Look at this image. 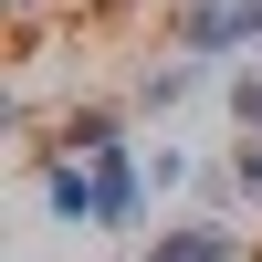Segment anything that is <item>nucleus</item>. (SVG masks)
<instances>
[{
    "label": "nucleus",
    "mask_w": 262,
    "mask_h": 262,
    "mask_svg": "<svg viewBox=\"0 0 262 262\" xmlns=\"http://www.w3.org/2000/svg\"><path fill=\"white\" fill-rule=\"evenodd\" d=\"M179 42H189V53H231V42H262V0H189Z\"/></svg>",
    "instance_id": "1"
},
{
    "label": "nucleus",
    "mask_w": 262,
    "mask_h": 262,
    "mask_svg": "<svg viewBox=\"0 0 262 262\" xmlns=\"http://www.w3.org/2000/svg\"><path fill=\"white\" fill-rule=\"evenodd\" d=\"M32 200L53 210V221H95V168H74V158H32Z\"/></svg>",
    "instance_id": "2"
},
{
    "label": "nucleus",
    "mask_w": 262,
    "mask_h": 262,
    "mask_svg": "<svg viewBox=\"0 0 262 262\" xmlns=\"http://www.w3.org/2000/svg\"><path fill=\"white\" fill-rule=\"evenodd\" d=\"M231 252H242V242H231L221 221H200V231H168V242L147 252V262H231Z\"/></svg>",
    "instance_id": "3"
},
{
    "label": "nucleus",
    "mask_w": 262,
    "mask_h": 262,
    "mask_svg": "<svg viewBox=\"0 0 262 262\" xmlns=\"http://www.w3.org/2000/svg\"><path fill=\"white\" fill-rule=\"evenodd\" d=\"M189 84H200V53H189V63H168V74H147V84H137V105H147V116H168Z\"/></svg>",
    "instance_id": "4"
},
{
    "label": "nucleus",
    "mask_w": 262,
    "mask_h": 262,
    "mask_svg": "<svg viewBox=\"0 0 262 262\" xmlns=\"http://www.w3.org/2000/svg\"><path fill=\"white\" fill-rule=\"evenodd\" d=\"M231 116H242V137H262V74H242V84H231Z\"/></svg>",
    "instance_id": "5"
},
{
    "label": "nucleus",
    "mask_w": 262,
    "mask_h": 262,
    "mask_svg": "<svg viewBox=\"0 0 262 262\" xmlns=\"http://www.w3.org/2000/svg\"><path fill=\"white\" fill-rule=\"evenodd\" d=\"M231 189H242V200H262V137H242V168H231Z\"/></svg>",
    "instance_id": "6"
}]
</instances>
